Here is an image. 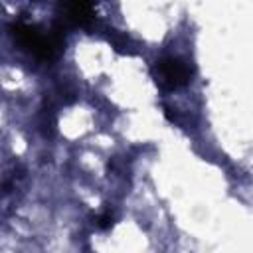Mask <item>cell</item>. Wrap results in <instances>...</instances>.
<instances>
[{"mask_svg": "<svg viewBox=\"0 0 253 253\" xmlns=\"http://www.w3.org/2000/svg\"><path fill=\"white\" fill-rule=\"evenodd\" d=\"M10 34H12L14 42L18 45H22V49L30 51L32 55H36L38 59H43V61L53 59L65 43L59 32H49L47 34L42 28L32 26V24H24V22L12 24Z\"/></svg>", "mask_w": 253, "mask_h": 253, "instance_id": "cell-1", "label": "cell"}, {"mask_svg": "<svg viewBox=\"0 0 253 253\" xmlns=\"http://www.w3.org/2000/svg\"><path fill=\"white\" fill-rule=\"evenodd\" d=\"M154 79L162 89L172 91L192 79V67L180 57H164L154 65Z\"/></svg>", "mask_w": 253, "mask_h": 253, "instance_id": "cell-2", "label": "cell"}, {"mask_svg": "<svg viewBox=\"0 0 253 253\" xmlns=\"http://www.w3.org/2000/svg\"><path fill=\"white\" fill-rule=\"evenodd\" d=\"M93 8H95V0H67L65 4V20L73 26H91L93 22Z\"/></svg>", "mask_w": 253, "mask_h": 253, "instance_id": "cell-3", "label": "cell"}, {"mask_svg": "<svg viewBox=\"0 0 253 253\" xmlns=\"http://www.w3.org/2000/svg\"><path fill=\"white\" fill-rule=\"evenodd\" d=\"M111 223H113V217H111V215H101V217H99V227L105 229V227H109Z\"/></svg>", "mask_w": 253, "mask_h": 253, "instance_id": "cell-4", "label": "cell"}]
</instances>
